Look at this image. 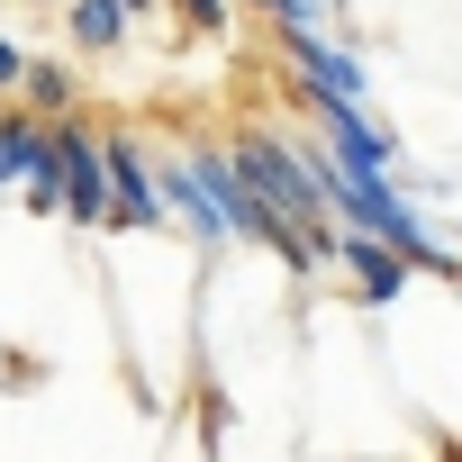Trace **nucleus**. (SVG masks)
Instances as JSON below:
<instances>
[{
    "label": "nucleus",
    "mask_w": 462,
    "mask_h": 462,
    "mask_svg": "<svg viewBox=\"0 0 462 462\" xmlns=\"http://www.w3.org/2000/svg\"><path fill=\"white\" fill-rule=\"evenodd\" d=\"M163 190H172V226H190V245H236L245 236L236 145H163Z\"/></svg>",
    "instance_id": "f257e3e1"
},
{
    "label": "nucleus",
    "mask_w": 462,
    "mask_h": 462,
    "mask_svg": "<svg viewBox=\"0 0 462 462\" xmlns=\"http://www.w3.org/2000/svg\"><path fill=\"white\" fill-rule=\"evenodd\" d=\"M282 73L300 91V109H327V100H372V73L354 46H336L327 28H282Z\"/></svg>",
    "instance_id": "f03ea898"
},
{
    "label": "nucleus",
    "mask_w": 462,
    "mask_h": 462,
    "mask_svg": "<svg viewBox=\"0 0 462 462\" xmlns=\"http://www.w3.org/2000/svg\"><path fill=\"white\" fill-rule=\"evenodd\" d=\"M109 226H127V236H163V226H172L163 154L145 136H109Z\"/></svg>",
    "instance_id": "7ed1b4c3"
},
{
    "label": "nucleus",
    "mask_w": 462,
    "mask_h": 462,
    "mask_svg": "<svg viewBox=\"0 0 462 462\" xmlns=\"http://www.w3.org/2000/svg\"><path fill=\"white\" fill-rule=\"evenodd\" d=\"M318 118V136H327V154L345 163V172H381V181H399V136L372 118V100H327V109H309Z\"/></svg>",
    "instance_id": "20e7f679"
},
{
    "label": "nucleus",
    "mask_w": 462,
    "mask_h": 462,
    "mask_svg": "<svg viewBox=\"0 0 462 462\" xmlns=\"http://www.w3.org/2000/svg\"><path fill=\"white\" fill-rule=\"evenodd\" d=\"M336 273L354 282V300H363V309H390V300H408V282H417V263H408L390 236H363V226H345Z\"/></svg>",
    "instance_id": "39448f33"
},
{
    "label": "nucleus",
    "mask_w": 462,
    "mask_h": 462,
    "mask_svg": "<svg viewBox=\"0 0 462 462\" xmlns=\"http://www.w3.org/2000/svg\"><path fill=\"white\" fill-rule=\"evenodd\" d=\"M55 154V118L28 100H0V190H28V172Z\"/></svg>",
    "instance_id": "423d86ee"
},
{
    "label": "nucleus",
    "mask_w": 462,
    "mask_h": 462,
    "mask_svg": "<svg viewBox=\"0 0 462 462\" xmlns=\"http://www.w3.org/2000/svg\"><path fill=\"white\" fill-rule=\"evenodd\" d=\"M55 10H64V37H73L82 55H118V46H127V28H136L127 0H55Z\"/></svg>",
    "instance_id": "0eeeda50"
},
{
    "label": "nucleus",
    "mask_w": 462,
    "mask_h": 462,
    "mask_svg": "<svg viewBox=\"0 0 462 462\" xmlns=\"http://www.w3.org/2000/svg\"><path fill=\"white\" fill-rule=\"evenodd\" d=\"M19 100H28V109H46V118H64V109H73V64H46V55H37V64H28V82H19Z\"/></svg>",
    "instance_id": "6e6552de"
},
{
    "label": "nucleus",
    "mask_w": 462,
    "mask_h": 462,
    "mask_svg": "<svg viewBox=\"0 0 462 462\" xmlns=\"http://www.w3.org/2000/svg\"><path fill=\"white\" fill-rule=\"evenodd\" d=\"M236 10H254L273 37L282 28H327V0H236Z\"/></svg>",
    "instance_id": "1a4fd4ad"
},
{
    "label": "nucleus",
    "mask_w": 462,
    "mask_h": 462,
    "mask_svg": "<svg viewBox=\"0 0 462 462\" xmlns=\"http://www.w3.org/2000/svg\"><path fill=\"white\" fill-rule=\"evenodd\" d=\"M172 19H181V28H199V37H226L236 0H172Z\"/></svg>",
    "instance_id": "9d476101"
},
{
    "label": "nucleus",
    "mask_w": 462,
    "mask_h": 462,
    "mask_svg": "<svg viewBox=\"0 0 462 462\" xmlns=\"http://www.w3.org/2000/svg\"><path fill=\"white\" fill-rule=\"evenodd\" d=\"M28 64H37V55H28V46H19L10 28H0V100H19V82H28Z\"/></svg>",
    "instance_id": "9b49d317"
},
{
    "label": "nucleus",
    "mask_w": 462,
    "mask_h": 462,
    "mask_svg": "<svg viewBox=\"0 0 462 462\" xmlns=\"http://www.w3.org/2000/svg\"><path fill=\"white\" fill-rule=\"evenodd\" d=\"M127 10H136V19H145V10H163V0H127Z\"/></svg>",
    "instance_id": "f8f14e48"
}]
</instances>
